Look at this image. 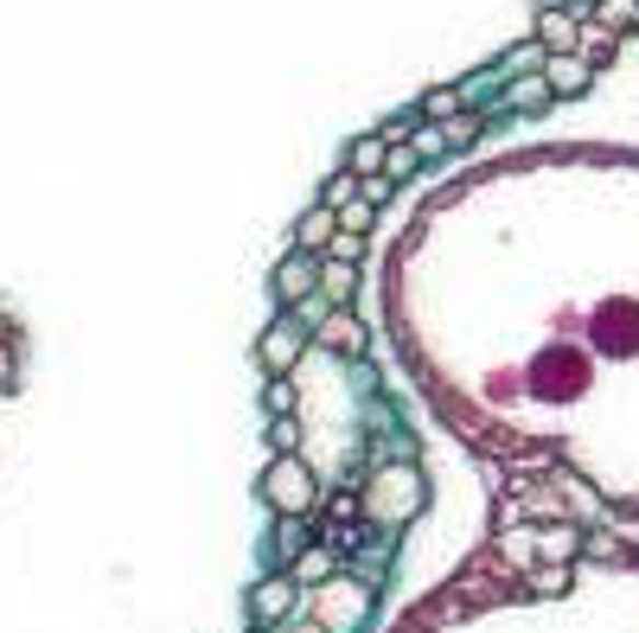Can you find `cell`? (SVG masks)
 <instances>
[{
    "label": "cell",
    "mask_w": 639,
    "mask_h": 633,
    "mask_svg": "<svg viewBox=\"0 0 639 633\" xmlns=\"http://www.w3.org/2000/svg\"><path fill=\"white\" fill-rule=\"evenodd\" d=\"M269 442H275V454H295V448H301V429H295L288 416H269Z\"/></svg>",
    "instance_id": "e0dca14e"
},
{
    "label": "cell",
    "mask_w": 639,
    "mask_h": 633,
    "mask_svg": "<svg viewBox=\"0 0 639 633\" xmlns=\"http://www.w3.org/2000/svg\"><path fill=\"white\" fill-rule=\"evenodd\" d=\"M295 633H333V628H320V621H313V628H295Z\"/></svg>",
    "instance_id": "f1b7e54d"
},
{
    "label": "cell",
    "mask_w": 639,
    "mask_h": 633,
    "mask_svg": "<svg viewBox=\"0 0 639 633\" xmlns=\"http://www.w3.org/2000/svg\"><path fill=\"white\" fill-rule=\"evenodd\" d=\"M327 314H339V307H327V295H307V301H301V320H313V327H320Z\"/></svg>",
    "instance_id": "d4e9b609"
},
{
    "label": "cell",
    "mask_w": 639,
    "mask_h": 633,
    "mask_svg": "<svg viewBox=\"0 0 639 633\" xmlns=\"http://www.w3.org/2000/svg\"><path fill=\"white\" fill-rule=\"evenodd\" d=\"M320 269H327V262L320 257H288L282 262V269H275V301H282V307H301L307 295H320Z\"/></svg>",
    "instance_id": "7a4b0ae2"
},
{
    "label": "cell",
    "mask_w": 639,
    "mask_h": 633,
    "mask_svg": "<svg viewBox=\"0 0 639 633\" xmlns=\"http://www.w3.org/2000/svg\"><path fill=\"white\" fill-rule=\"evenodd\" d=\"M295 237H301V250H307V257H320V250H327V244L339 237V212H333V205H313V212H307V218L295 224Z\"/></svg>",
    "instance_id": "52a82bcc"
},
{
    "label": "cell",
    "mask_w": 639,
    "mask_h": 633,
    "mask_svg": "<svg viewBox=\"0 0 639 633\" xmlns=\"http://www.w3.org/2000/svg\"><path fill=\"white\" fill-rule=\"evenodd\" d=\"M372 218H377V205H365V199H352V205L339 212V230H358V237H365V230H372Z\"/></svg>",
    "instance_id": "d6986e66"
},
{
    "label": "cell",
    "mask_w": 639,
    "mask_h": 633,
    "mask_svg": "<svg viewBox=\"0 0 639 633\" xmlns=\"http://www.w3.org/2000/svg\"><path fill=\"white\" fill-rule=\"evenodd\" d=\"M544 97H550V77H544V71L512 77V90H505V103H512V110H530V103H544Z\"/></svg>",
    "instance_id": "7c38bea8"
},
{
    "label": "cell",
    "mask_w": 639,
    "mask_h": 633,
    "mask_svg": "<svg viewBox=\"0 0 639 633\" xmlns=\"http://www.w3.org/2000/svg\"><path fill=\"white\" fill-rule=\"evenodd\" d=\"M352 289H358L352 262H333V257H327V269H320V295H327V307H345V301H352Z\"/></svg>",
    "instance_id": "30bf717a"
},
{
    "label": "cell",
    "mask_w": 639,
    "mask_h": 633,
    "mask_svg": "<svg viewBox=\"0 0 639 633\" xmlns=\"http://www.w3.org/2000/svg\"><path fill=\"white\" fill-rule=\"evenodd\" d=\"M263 404H269V416H288V410H295V384H288V377H275V384L263 391Z\"/></svg>",
    "instance_id": "44dd1931"
},
{
    "label": "cell",
    "mask_w": 639,
    "mask_h": 633,
    "mask_svg": "<svg viewBox=\"0 0 639 633\" xmlns=\"http://www.w3.org/2000/svg\"><path fill=\"white\" fill-rule=\"evenodd\" d=\"M352 199H358V173H339L333 186H327V199H320V205H333V212H345Z\"/></svg>",
    "instance_id": "ffe728a7"
},
{
    "label": "cell",
    "mask_w": 639,
    "mask_h": 633,
    "mask_svg": "<svg viewBox=\"0 0 639 633\" xmlns=\"http://www.w3.org/2000/svg\"><path fill=\"white\" fill-rule=\"evenodd\" d=\"M634 13H639V0H602V26H607V33L634 26Z\"/></svg>",
    "instance_id": "ac0fdd59"
},
{
    "label": "cell",
    "mask_w": 639,
    "mask_h": 633,
    "mask_svg": "<svg viewBox=\"0 0 639 633\" xmlns=\"http://www.w3.org/2000/svg\"><path fill=\"white\" fill-rule=\"evenodd\" d=\"M13 377H20V359H13V346L0 339V384H13Z\"/></svg>",
    "instance_id": "83f0119b"
},
{
    "label": "cell",
    "mask_w": 639,
    "mask_h": 633,
    "mask_svg": "<svg viewBox=\"0 0 639 633\" xmlns=\"http://www.w3.org/2000/svg\"><path fill=\"white\" fill-rule=\"evenodd\" d=\"M607 45H614L607 26H582V52H607Z\"/></svg>",
    "instance_id": "484cf974"
},
{
    "label": "cell",
    "mask_w": 639,
    "mask_h": 633,
    "mask_svg": "<svg viewBox=\"0 0 639 633\" xmlns=\"http://www.w3.org/2000/svg\"><path fill=\"white\" fill-rule=\"evenodd\" d=\"M537 58H544V45H537V38H525V45H512V52H505L499 77H530V65H537Z\"/></svg>",
    "instance_id": "4fadbf2b"
},
{
    "label": "cell",
    "mask_w": 639,
    "mask_h": 633,
    "mask_svg": "<svg viewBox=\"0 0 639 633\" xmlns=\"http://www.w3.org/2000/svg\"><path fill=\"white\" fill-rule=\"evenodd\" d=\"M384 160H390V142H384V135H358V142H352V173H358V180L384 173Z\"/></svg>",
    "instance_id": "9c48e42d"
},
{
    "label": "cell",
    "mask_w": 639,
    "mask_h": 633,
    "mask_svg": "<svg viewBox=\"0 0 639 633\" xmlns=\"http://www.w3.org/2000/svg\"><path fill=\"white\" fill-rule=\"evenodd\" d=\"M358 250H365V237H358V230H339L333 244H327V257H333V262H358Z\"/></svg>",
    "instance_id": "603a6c76"
},
{
    "label": "cell",
    "mask_w": 639,
    "mask_h": 633,
    "mask_svg": "<svg viewBox=\"0 0 639 633\" xmlns=\"http://www.w3.org/2000/svg\"><path fill=\"white\" fill-rule=\"evenodd\" d=\"M295 589H301V583H295V576H269L263 589H256V596H250V608H256V614H263V621H282V614H288V601H295Z\"/></svg>",
    "instance_id": "ba28073f"
},
{
    "label": "cell",
    "mask_w": 639,
    "mask_h": 633,
    "mask_svg": "<svg viewBox=\"0 0 639 633\" xmlns=\"http://www.w3.org/2000/svg\"><path fill=\"white\" fill-rule=\"evenodd\" d=\"M301 339H307L301 320H275V327L263 334V365L269 372H288V365L301 359Z\"/></svg>",
    "instance_id": "277c9868"
},
{
    "label": "cell",
    "mask_w": 639,
    "mask_h": 633,
    "mask_svg": "<svg viewBox=\"0 0 639 633\" xmlns=\"http://www.w3.org/2000/svg\"><path fill=\"white\" fill-rule=\"evenodd\" d=\"M460 110H467V90H454V83H435V90L422 97V115H429V122H454Z\"/></svg>",
    "instance_id": "8fae6325"
},
{
    "label": "cell",
    "mask_w": 639,
    "mask_h": 633,
    "mask_svg": "<svg viewBox=\"0 0 639 633\" xmlns=\"http://www.w3.org/2000/svg\"><path fill=\"white\" fill-rule=\"evenodd\" d=\"M313 339H320L327 352H339V359H358V352H365V327H358L352 314H327V320L313 327Z\"/></svg>",
    "instance_id": "5b68a950"
},
{
    "label": "cell",
    "mask_w": 639,
    "mask_h": 633,
    "mask_svg": "<svg viewBox=\"0 0 639 633\" xmlns=\"http://www.w3.org/2000/svg\"><path fill=\"white\" fill-rule=\"evenodd\" d=\"M410 148L422 154V160H429V154H442V148H448V128H442V122H422V128L410 135Z\"/></svg>",
    "instance_id": "2e32d148"
},
{
    "label": "cell",
    "mask_w": 639,
    "mask_h": 633,
    "mask_svg": "<svg viewBox=\"0 0 639 633\" xmlns=\"http://www.w3.org/2000/svg\"><path fill=\"white\" fill-rule=\"evenodd\" d=\"M544 551H550V557H569V551H575V531H550Z\"/></svg>",
    "instance_id": "4316f807"
},
{
    "label": "cell",
    "mask_w": 639,
    "mask_h": 633,
    "mask_svg": "<svg viewBox=\"0 0 639 633\" xmlns=\"http://www.w3.org/2000/svg\"><path fill=\"white\" fill-rule=\"evenodd\" d=\"M530 38H537L550 58H557V52H575V45H582V20H575L569 7H550V13H537V33Z\"/></svg>",
    "instance_id": "3957f363"
},
{
    "label": "cell",
    "mask_w": 639,
    "mask_h": 633,
    "mask_svg": "<svg viewBox=\"0 0 639 633\" xmlns=\"http://www.w3.org/2000/svg\"><path fill=\"white\" fill-rule=\"evenodd\" d=\"M320 576H333V551H301L295 557V583H320Z\"/></svg>",
    "instance_id": "5bb4252c"
},
{
    "label": "cell",
    "mask_w": 639,
    "mask_h": 633,
    "mask_svg": "<svg viewBox=\"0 0 639 633\" xmlns=\"http://www.w3.org/2000/svg\"><path fill=\"white\" fill-rule=\"evenodd\" d=\"M544 77H550V97H582V90H589V58L557 52V58L544 65Z\"/></svg>",
    "instance_id": "8992f818"
},
{
    "label": "cell",
    "mask_w": 639,
    "mask_h": 633,
    "mask_svg": "<svg viewBox=\"0 0 639 633\" xmlns=\"http://www.w3.org/2000/svg\"><path fill=\"white\" fill-rule=\"evenodd\" d=\"M390 186H397L390 173H372V180H358V199H365V205H384V199H390Z\"/></svg>",
    "instance_id": "cb8c5ba5"
},
{
    "label": "cell",
    "mask_w": 639,
    "mask_h": 633,
    "mask_svg": "<svg viewBox=\"0 0 639 633\" xmlns=\"http://www.w3.org/2000/svg\"><path fill=\"white\" fill-rule=\"evenodd\" d=\"M263 493H269L275 512H307V506H313V474H307L301 454H275L269 474H263Z\"/></svg>",
    "instance_id": "6da1fadb"
},
{
    "label": "cell",
    "mask_w": 639,
    "mask_h": 633,
    "mask_svg": "<svg viewBox=\"0 0 639 633\" xmlns=\"http://www.w3.org/2000/svg\"><path fill=\"white\" fill-rule=\"evenodd\" d=\"M480 122H487V115H480V110H460V115H454V122H442V128H448V148H467V142L480 135Z\"/></svg>",
    "instance_id": "9a60e30c"
},
{
    "label": "cell",
    "mask_w": 639,
    "mask_h": 633,
    "mask_svg": "<svg viewBox=\"0 0 639 633\" xmlns=\"http://www.w3.org/2000/svg\"><path fill=\"white\" fill-rule=\"evenodd\" d=\"M415 167H422V154H415L410 142H403V148H390V160H384V173H390V180H403V173H415Z\"/></svg>",
    "instance_id": "7402d4cb"
}]
</instances>
